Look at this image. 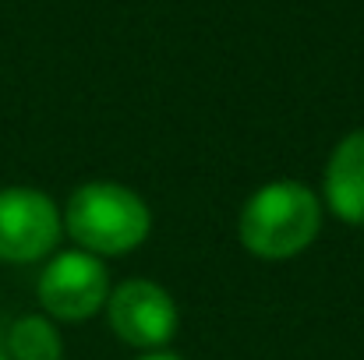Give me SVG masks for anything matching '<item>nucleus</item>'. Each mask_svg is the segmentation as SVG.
<instances>
[{
    "label": "nucleus",
    "mask_w": 364,
    "mask_h": 360,
    "mask_svg": "<svg viewBox=\"0 0 364 360\" xmlns=\"http://www.w3.org/2000/svg\"><path fill=\"white\" fill-rule=\"evenodd\" d=\"M322 230V202L301 180H269L241 209L237 237L262 261H287L308 251Z\"/></svg>",
    "instance_id": "obj_1"
},
{
    "label": "nucleus",
    "mask_w": 364,
    "mask_h": 360,
    "mask_svg": "<svg viewBox=\"0 0 364 360\" xmlns=\"http://www.w3.org/2000/svg\"><path fill=\"white\" fill-rule=\"evenodd\" d=\"M152 212L145 198L117 180H89L64 205V234L96 258H117L145 244Z\"/></svg>",
    "instance_id": "obj_2"
},
{
    "label": "nucleus",
    "mask_w": 364,
    "mask_h": 360,
    "mask_svg": "<svg viewBox=\"0 0 364 360\" xmlns=\"http://www.w3.org/2000/svg\"><path fill=\"white\" fill-rule=\"evenodd\" d=\"M110 272L103 258L89 251H60L46 261L36 283V297L43 311L57 322H85L107 307Z\"/></svg>",
    "instance_id": "obj_3"
},
{
    "label": "nucleus",
    "mask_w": 364,
    "mask_h": 360,
    "mask_svg": "<svg viewBox=\"0 0 364 360\" xmlns=\"http://www.w3.org/2000/svg\"><path fill=\"white\" fill-rule=\"evenodd\" d=\"M64 216L39 187H0V261L32 265L57 251Z\"/></svg>",
    "instance_id": "obj_4"
},
{
    "label": "nucleus",
    "mask_w": 364,
    "mask_h": 360,
    "mask_svg": "<svg viewBox=\"0 0 364 360\" xmlns=\"http://www.w3.org/2000/svg\"><path fill=\"white\" fill-rule=\"evenodd\" d=\"M107 322L114 336L145 354L166 350L177 336L181 315L173 297L152 279H124L107 297Z\"/></svg>",
    "instance_id": "obj_5"
},
{
    "label": "nucleus",
    "mask_w": 364,
    "mask_h": 360,
    "mask_svg": "<svg viewBox=\"0 0 364 360\" xmlns=\"http://www.w3.org/2000/svg\"><path fill=\"white\" fill-rule=\"evenodd\" d=\"M322 198L336 219L350 227L364 223V127L340 138L333 148L322 177Z\"/></svg>",
    "instance_id": "obj_6"
},
{
    "label": "nucleus",
    "mask_w": 364,
    "mask_h": 360,
    "mask_svg": "<svg viewBox=\"0 0 364 360\" xmlns=\"http://www.w3.org/2000/svg\"><path fill=\"white\" fill-rule=\"evenodd\" d=\"M7 357L11 360H60L64 339L57 325L43 315H25L7 329Z\"/></svg>",
    "instance_id": "obj_7"
},
{
    "label": "nucleus",
    "mask_w": 364,
    "mask_h": 360,
    "mask_svg": "<svg viewBox=\"0 0 364 360\" xmlns=\"http://www.w3.org/2000/svg\"><path fill=\"white\" fill-rule=\"evenodd\" d=\"M138 360H184V357H177V354H170V350H156V354H141Z\"/></svg>",
    "instance_id": "obj_8"
},
{
    "label": "nucleus",
    "mask_w": 364,
    "mask_h": 360,
    "mask_svg": "<svg viewBox=\"0 0 364 360\" xmlns=\"http://www.w3.org/2000/svg\"><path fill=\"white\" fill-rule=\"evenodd\" d=\"M0 360H11V357H7V354H0Z\"/></svg>",
    "instance_id": "obj_9"
}]
</instances>
